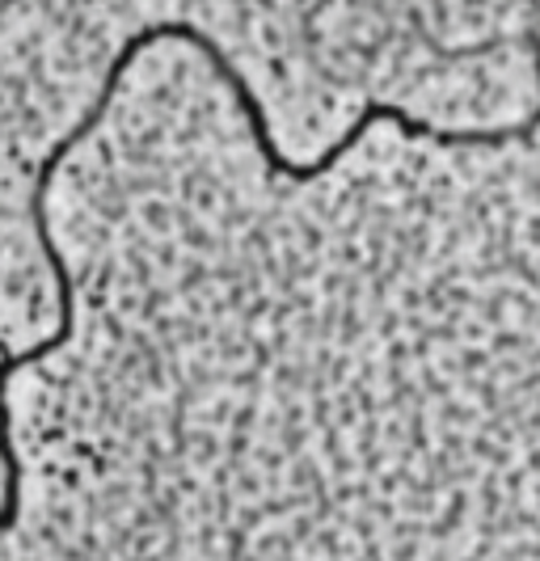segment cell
I'll use <instances>...</instances> for the list:
<instances>
[{
  "instance_id": "1",
  "label": "cell",
  "mask_w": 540,
  "mask_h": 561,
  "mask_svg": "<svg viewBox=\"0 0 540 561\" xmlns=\"http://www.w3.org/2000/svg\"><path fill=\"white\" fill-rule=\"evenodd\" d=\"M13 4H18V0H0V18H4V13L13 9Z\"/></svg>"
}]
</instances>
